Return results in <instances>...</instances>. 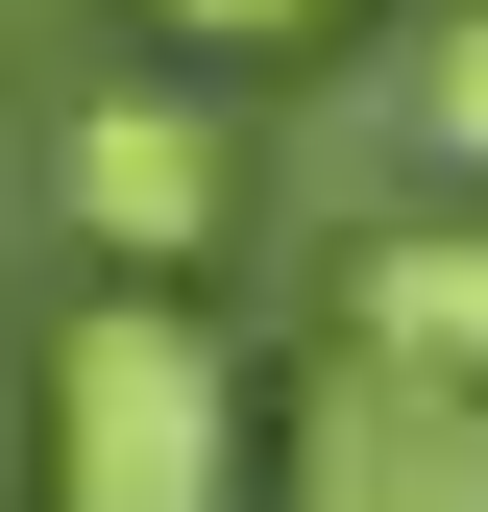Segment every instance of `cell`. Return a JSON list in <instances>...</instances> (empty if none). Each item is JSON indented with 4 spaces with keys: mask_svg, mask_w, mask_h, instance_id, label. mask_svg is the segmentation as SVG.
<instances>
[{
    "mask_svg": "<svg viewBox=\"0 0 488 512\" xmlns=\"http://www.w3.org/2000/svg\"><path fill=\"white\" fill-rule=\"evenodd\" d=\"M25 464H49V512H244V366H220V317L196 293H98L25 366Z\"/></svg>",
    "mask_w": 488,
    "mask_h": 512,
    "instance_id": "6da1fadb",
    "label": "cell"
},
{
    "mask_svg": "<svg viewBox=\"0 0 488 512\" xmlns=\"http://www.w3.org/2000/svg\"><path fill=\"white\" fill-rule=\"evenodd\" d=\"M49 196H74V244H98L122 293H171V269L220 244V196H244V147H220L196 98H74V122H49Z\"/></svg>",
    "mask_w": 488,
    "mask_h": 512,
    "instance_id": "7a4b0ae2",
    "label": "cell"
},
{
    "mask_svg": "<svg viewBox=\"0 0 488 512\" xmlns=\"http://www.w3.org/2000/svg\"><path fill=\"white\" fill-rule=\"evenodd\" d=\"M293 512H488V391H415V366H293Z\"/></svg>",
    "mask_w": 488,
    "mask_h": 512,
    "instance_id": "3957f363",
    "label": "cell"
},
{
    "mask_svg": "<svg viewBox=\"0 0 488 512\" xmlns=\"http://www.w3.org/2000/svg\"><path fill=\"white\" fill-rule=\"evenodd\" d=\"M342 366L488 391V220H366V244H342Z\"/></svg>",
    "mask_w": 488,
    "mask_h": 512,
    "instance_id": "277c9868",
    "label": "cell"
},
{
    "mask_svg": "<svg viewBox=\"0 0 488 512\" xmlns=\"http://www.w3.org/2000/svg\"><path fill=\"white\" fill-rule=\"evenodd\" d=\"M415 147H440V171H464V196H488V0H464V25H440V49H415Z\"/></svg>",
    "mask_w": 488,
    "mask_h": 512,
    "instance_id": "5b68a950",
    "label": "cell"
},
{
    "mask_svg": "<svg viewBox=\"0 0 488 512\" xmlns=\"http://www.w3.org/2000/svg\"><path fill=\"white\" fill-rule=\"evenodd\" d=\"M147 25H196V49H293V25H342V0H147Z\"/></svg>",
    "mask_w": 488,
    "mask_h": 512,
    "instance_id": "8992f818",
    "label": "cell"
},
{
    "mask_svg": "<svg viewBox=\"0 0 488 512\" xmlns=\"http://www.w3.org/2000/svg\"><path fill=\"white\" fill-rule=\"evenodd\" d=\"M0 488H25V366H0Z\"/></svg>",
    "mask_w": 488,
    "mask_h": 512,
    "instance_id": "52a82bcc",
    "label": "cell"
}]
</instances>
